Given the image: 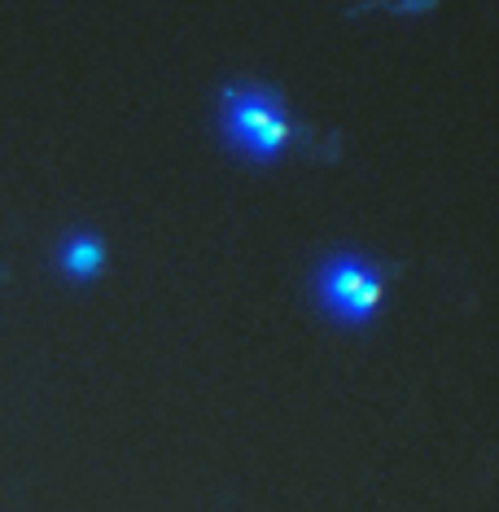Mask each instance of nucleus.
I'll return each instance as SVG.
<instances>
[{"label": "nucleus", "mask_w": 499, "mask_h": 512, "mask_svg": "<svg viewBox=\"0 0 499 512\" xmlns=\"http://www.w3.org/2000/svg\"><path fill=\"white\" fill-rule=\"evenodd\" d=\"M320 298L329 302L342 320L364 324L368 316H373V307L381 302V276L368 263L338 254V259L324 263V272H320Z\"/></svg>", "instance_id": "obj_2"}, {"label": "nucleus", "mask_w": 499, "mask_h": 512, "mask_svg": "<svg viewBox=\"0 0 499 512\" xmlns=\"http://www.w3.org/2000/svg\"><path fill=\"white\" fill-rule=\"evenodd\" d=\"M224 127L232 136V145H241L250 158L272 162L289 141V119L281 110V101L272 92L259 88H241L224 97Z\"/></svg>", "instance_id": "obj_1"}, {"label": "nucleus", "mask_w": 499, "mask_h": 512, "mask_svg": "<svg viewBox=\"0 0 499 512\" xmlns=\"http://www.w3.org/2000/svg\"><path fill=\"white\" fill-rule=\"evenodd\" d=\"M106 263V250H101L97 237H88V232H79L62 246V267L79 281H88V276H97V267Z\"/></svg>", "instance_id": "obj_3"}]
</instances>
